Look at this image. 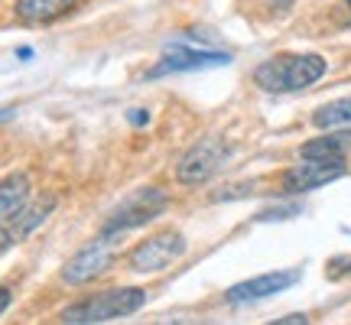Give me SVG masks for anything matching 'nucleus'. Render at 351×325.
<instances>
[{
  "label": "nucleus",
  "instance_id": "1",
  "mask_svg": "<svg viewBox=\"0 0 351 325\" xmlns=\"http://www.w3.org/2000/svg\"><path fill=\"white\" fill-rule=\"evenodd\" d=\"M326 75V59L306 52V56H274L254 69V82L263 91L274 95H287V91H302V88L315 85Z\"/></svg>",
  "mask_w": 351,
  "mask_h": 325
},
{
  "label": "nucleus",
  "instance_id": "7",
  "mask_svg": "<svg viewBox=\"0 0 351 325\" xmlns=\"http://www.w3.org/2000/svg\"><path fill=\"white\" fill-rule=\"evenodd\" d=\"M345 176V160H302L283 176V189L287 192H313V189L335 182Z\"/></svg>",
  "mask_w": 351,
  "mask_h": 325
},
{
  "label": "nucleus",
  "instance_id": "3",
  "mask_svg": "<svg viewBox=\"0 0 351 325\" xmlns=\"http://www.w3.org/2000/svg\"><path fill=\"white\" fill-rule=\"evenodd\" d=\"M228 156H231V147H228L221 137L202 140V143H195V147L179 160V166H176V179L186 182V186H202V182H208V179L225 166Z\"/></svg>",
  "mask_w": 351,
  "mask_h": 325
},
{
  "label": "nucleus",
  "instance_id": "11",
  "mask_svg": "<svg viewBox=\"0 0 351 325\" xmlns=\"http://www.w3.org/2000/svg\"><path fill=\"white\" fill-rule=\"evenodd\" d=\"M78 0H16V16L23 20V23H52V20H59L65 13L75 7Z\"/></svg>",
  "mask_w": 351,
  "mask_h": 325
},
{
  "label": "nucleus",
  "instance_id": "18",
  "mask_svg": "<svg viewBox=\"0 0 351 325\" xmlns=\"http://www.w3.org/2000/svg\"><path fill=\"white\" fill-rule=\"evenodd\" d=\"M130 121H134V124H147V114H130Z\"/></svg>",
  "mask_w": 351,
  "mask_h": 325
},
{
  "label": "nucleus",
  "instance_id": "4",
  "mask_svg": "<svg viewBox=\"0 0 351 325\" xmlns=\"http://www.w3.org/2000/svg\"><path fill=\"white\" fill-rule=\"evenodd\" d=\"M182 254H186V238L176 234V231H163V234H153L150 241H143V244L134 248L130 267L137 274H160L173 261H179Z\"/></svg>",
  "mask_w": 351,
  "mask_h": 325
},
{
  "label": "nucleus",
  "instance_id": "6",
  "mask_svg": "<svg viewBox=\"0 0 351 325\" xmlns=\"http://www.w3.org/2000/svg\"><path fill=\"white\" fill-rule=\"evenodd\" d=\"M114 250H117V244H114L111 238H101V241H91L88 248H82L72 257V261L62 267V280L65 283H88V280H95V276H101L108 267H111L114 261Z\"/></svg>",
  "mask_w": 351,
  "mask_h": 325
},
{
  "label": "nucleus",
  "instance_id": "15",
  "mask_svg": "<svg viewBox=\"0 0 351 325\" xmlns=\"http://www.w3.org/2000/svg\"><path fill=\"white\" fill-rule=\"evenodd\" d=\"M10 306V289L7 287H0V315H3V309Z\"/></svg>",
  "mask_w": 351,
  "mask_h": 325
},
{
  "label": "nucleus",
  "instance_id": "8",
  "mask_svg": "<svg viewBox=\"0 0 351 325\" xmlns=\"http://www.w3.org/2000/svg\"><path fill=\"white\" fill-rule=\"evenodd\" d=\"M231 56L228 52H208V49H186L176 46L150 69V78L169 75V72H195V69H215V65H228Z\"/></svg>",
  "mask_w": 351,
  "mask_h": 325
},
{
  "label": "nucleus",
  "instance_id": "17",
  "mask_svg": "<svg viewBox=\"0 0 351 325\" xmlns=\"http://www.w3.org/2000/svg\"><path fill=\"white\" fill-rule=\"evenodd\" d=\"M7 244H10V234H7V231H3V228H0V250L7 248Z\"/></svg>",
  "mask_w": 351,
  "mask_h": 325
},
{
  "label": "nucleus",
  "instance_id": "16",
  "mask_svg": "<svg viewBox=\"0 0 351 325\" xmlns=\"http://www.w3.org/2000/svg\"><path fill=\"white\" fill-rule=\"evenodd\" d=\"M280 322H283V325H302V322H309V319L296 313V315H287V319H280Z\"/></svg>",
  "mask_w": 351,
  "mask_h": 325
},
{
  "label": "nucleus",
  "instance_id": "14",
  "mask_svg": "<svg viewBox=\"0 0 351 325\" xmlns=\"http://www.w3.org/2000/svg\"><path fill=\"white\" fill-rule=\"evenodd\" d=\"M52 205H56V199H46L43 205H36V208H29L23 221H16V234H29V231H33V228L39 225V221H46V215L52 212Z\"/></svg>",
  "mask_w": 351,
  "mask_h": 325
},
{
  "label": "nucleus",
  "instance_id": "9",
  "mask_svg": "<svg viewBox=\"0 0 351 325\" xmlns=\"http://www.w3.org/2000/svg\"><path fill=\"white\" fill-rule=\"evenodd\" d=\"M300 276H302L300 270H274V274L244 280V283L228 289V302H257L267 300V296H276V293L289 289L293 283H300Z\"/></svg>",
  "mask_w": 351,
  "mask_h": 325
},
{
  "label": "nucleus",
  "instance_id": "2",
  "mask_svg": "<svg viewBox=\"0 0 351 325\" xmlns=\"http://www.w3.org/2000/svg\"><path fill=\"white\" fill-rule=\"evenodd\" d=\"M147 302V293L137 287H124V289H108L101 296H91V300L78 302L72 309H65L59 319L72 325H88V322H111V319H121V315H130L143 309Z\"/></svg>",
  "mask_w": 351,
  "mask_h": 325
},
{
  "label": "nucleus",
  "instance_id": "5",
  "mask_svg": "<svg viewBox=\"0 0 351 325\" xmlns=\"http://www.w3.org/2000/svg\"><path fill=\"white\" fill-rule=\"evenodd\" d=\"M163 208H166V192H160V189H140L137 195H130V199L114 212V218L108 221V234L147 225V221H153Z\"/></svg>",
  "mask_w": 351,
  "mask_h": 325
},
{
  "label": "nucleus",
  "instance_id": "13",
  "mask_svg": "<svg viewBox=\"0 0 351 325\" xmlns=\"http://www.w3.org/2000/svg\"><path fill=\"white\" fill-rule=\"evenodd\" d=\"M313 124L319 130H335V127H351V95L339 101H328L313 114Z\"/></svg>",
  "mask_w": 351,
  "mask_h": 325
},
{
  "label": "nucleus",
  "instance_id": "10",
  "mask_svg": "<svg viewBox=\"0 0 351 325\" xmlns=\"http://www.w3.org/2000/svg\"><path fill=\"white\" fill-rule=\"evenodd\" d=\"M351 150V130H332L326 137H315L300 147L302 160H345V153Z\"/></svg>",
  "mask_w": 351,
  "mask_h": 325
},
{
  "label": "nucleus",
  "instance_id": "12",
  "mask_svg": "<svg viewBox=\"0 0 351 325\" xmlns=\"http://www.w3.org/2000/svg\"><path fill=\"white\" fill-rule=\"evenodd\" d=\"M29 202V179L23 173L7 176L0 182V221H13Z\"/></svg>",
  "mask_w": 351,
  "mask_h": 325
},
{
  "label": "nucleus",
  "instance_id": "19",
  "mask_svg": "<svg viewBox=\"0 0 351 325\" xmlns=\"http://www.w3.org/2000/svg\"><path fill=\"white\" fill-rule=\"evenodd\" d=\"M348 3H351V0H348Z\"/></svg>",
  "mask_w": 351,
  "mask_h": 325
}]
</instances>
